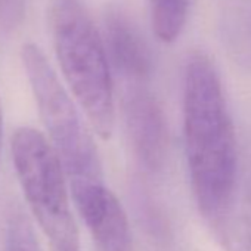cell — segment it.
<instances>
[{"label": "cell", "instance_id": "11", "mask_svg": "<svg viewBox=\"0 0 251 251\" xmlns=\"http://www.w3.org/2000/svg\"><path fill=\"white\" fill-rule=\"evenodd\" d=\"M2 142H3V115H2V106H0V154H2Z\"/></svg>", "mask_w": 251, "mask_h": 251}, {"label": "cell", "instance_id": "8", "mask_svg": "<svg viewBox=\"0 0 251 251\" xmlns=\"http://www.w3.org/2000/svg\"><path fill=\"white\" fill-rule=\"evenodd\" d=\"M226 251H251V200L235 194L227 208L210 223Z\"/></svg>", "mask_w": 251, "mask_h": 251}, {"label": "cell", "instance_id": "4", "mask_svg": "<svg viewBox=\"0 0 251 251\" xmlns=\"http://www.w3.org/2000/svg\"><path fill=\"white\" fill-rule=\"evenodd\" d=\"M11 151L30 211L50 241L52 251H80L70 186L48 138L24 126L12 135Z\"/></svg>", "mask_w": 251, "mask_h": 251}, {"label": "cell", "instance_id": "7", "mask_svg": "<svg viewBox=\"0 0 251 251\" xmlns=\"http://www.w3.org/2000/svg\"><path fill=\"white\" fill-rule=\"evenodd\" d=\"M78 214L98 251H133V235L127 214L112 191Z\"/></svg>", "mask_w": 251, "mask_h": 251}, {"label": "cell", "instance_id": "3", "mask_svg": "<svg viewBox=\"0 0 251 251\" xmlns=\"http://www.w3.org/2000/svg\"><path fill=\"white\" fill-rule=\"evenodd\" d=\"M53 46L64 78L90 129L109 139L115 124L114 87L105 42L81 0H50Z\"/></svg>", "mask_w": 251, "mask_h": 251}, {"label": "cell", "instance_id": "10", "mask_svg": "<svg viewBox=\"0 0 251 251\" xmlns=\"http://www.w3.org/2000/svg\"><path fill=\"white\" fill-rule=\"evenodd\" d=\"M6 251H42L36 230L23 210H14L6 225Z\"/></svg>", "mask_w": 251, "mask_h": 251}, {"label": "cell", "instance_id": "1", "mask_svg": "<svg viewBox=\"0 0 251 251\" xmlns=\"http://www.w3.org/2000/svg\"><path fill=\"white\" fill-rule=\"evenodd\" d=\"M183 136L198 210L213 223L238 192V142L217 70L200 52L183 74Z\"/></svg>", "mask_w": 251, "mask_h": 251}, {"label": "cell", "instance_id": "5", "mask_svg": "<svg viewBox=\"0 0 251 251\" xmlns=\"http://www.w3.org/2000/svg\"><path fill=\"white\" fill-rule=\"evenodd\" d=\"M126 124L141 163L150 170H158L167 154V124L160 103L145 84L126 86Z\"/></svg>", "mask_w": 251, "mask_h": 251}, {"label": "cell", "instance_id": "6", "mask_svg": "<svg viewBox=\"0 0 251 251\" xmlns=\"http://www.w3.org/2000/svg\"><path fill=\"white\" fill-rule=\"evenodd\" d=\"M105 43L108 59L126 86L147 84L152 58L141 31L121 9L111 8L105 15Z\"/></svg>", "mask_w": 251, "mask_h": 251}, {"label": "cell", "instance_id": "9", "mask_svg": "<svg viewBox=\"0 0 251 251\" xmlns=\"http://www.w3.org/2000/svg\"><path fill=\"white\" fill-rule=\"evenodd\" d=\"M191 0H151V20L157 37L164 43L175 42L183 31Z\"/></svg>", "mask_w": 251, "mask_h": 251}, {"label": "cell", "instance_id": "2", "mask_svg": "<svg viewBox=\"0 0 251 251\" xmlns=\"http://www.w3.org/2000/svg\"><path fill=\"white\" fill-rule=\"evenodd\" d=\"M21 58L49 135L48 141L65 173L71 198L78 207L109 189L93 135L43 50L34 43H25Z\"/></svg>", "mask_w": 251, "mask_h": 251}]
</instances>
